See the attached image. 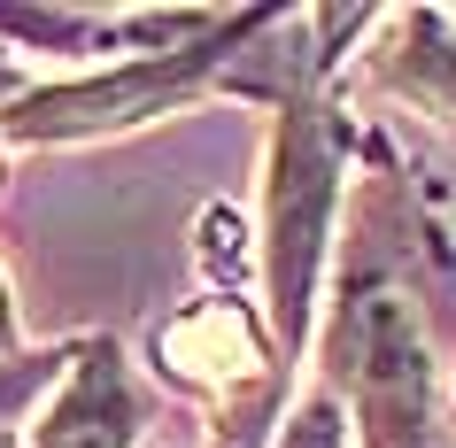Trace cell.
<instances>
[{"label":"cell","mask_w":456,"mask_h":448,"mask_svg":"<svg viewBox=\"0 0 456 448\" xmlns=\"http://www.w3.org/2000/svg\"><path fill=\"white\" fill-rule=\"evenodd\" d=\"M264 24V16H240V24H224L216 39H193V47H170V54H147L132 70H109V77H77V86H47V94H24L8 109V132L16 140H70V132H109V124H140L155 117L163 101H186L193 77L216 70V54L224 47H248V31Z\"/></svg>","instance_id":"3"},{"label":"cell","mask_w":456,"mask_h":448,"mask_svg":"<svg viewBox=\"0 0 456 448\" xmlns=\"http://www.w3.org/2000/svg\"><path fill=\"white\" fill-rule=\"evenodd\" d=\"M325 232H333V124L317 101H287L279 140H271V224H264L271 325L287 348H302V332L317 317Z\"/></svg>","instance_id":"2"},{"label":"cell","mask_w":456,"mask_h":448,"mask_svg":"<svg viewBox=\"0 0 456 448\" xmlns=\"http://www.w3.org/2000/svg\"><path fill=\"white\" fill-rule=\"evenodd\" d=\"M47 379H54V355H16V363H0V418H8V410H24Z\"/></svg>","instance_id":"8"},{"label":"cell","mask_w":456,"mask_h":448,"mask_svg":"<svg viewBox=\"0 0 456 448\" xmlns=\"http://www.w3.org/2000/svg\"><path fill=\"white\" fill-rule=\"evenodd\" d=\"M0 448H8V441H0Z\"/></svg>","instance_id":"11"},{"label":"cell","mask_w":456,"mask_h":448,"mask_svg":"<svg viewBox=\"0 0 456 448\" xmlns=\"http://www.w3.org/2000/svg\"><path fill=\"white\" fill-rule=\"evenodd\" d=\"M8 86H16V70H8V62H0V94H8Z\"/></svg>","instance_id":"10"},{"label":"cell","mask_w":456,"mask_h":448,"mask_svg":"<svg viewBox=\"0 0 456 448\" xmlns=\"http://www.w3.org/2000/svg\"><path fill=\"white\" fill-rule=\"evenodd\" d=\"M333 387L356 395L371 448H441L426 309L387 271L356 263V279H348V302H340V325H333Z\"/></svg>","instance_id":"1"},{"label":"cell","mask_w":456,"mask_h":448,"mask_svg":"<svg viewBox=\"0 0 456 448\" xmlns=\"http://www.w3.org/2000/svg\"><path fill=\"white\" fill-rule=\"evenodd\" d=\"M163 371L170 379H201V387H240V379L264 371V348H256V325H248L240 302H201L186 309L178 325H163Z\"/></svg>","instance_id":"5"},{"label":"cell","mask_w":456,"mask_h":448,"mask_svg":"<svg viewBox=\"0 0 456 448\" xmlns=\"http://www.w3.org/2000/svg\"><path fill=\"white\" fill-rule=\"evenodd\" d=\"M132 433H140V402H132L124 355H117V340H94L70 363V387L39 418L31 448H132Z\"/></svg>","instance_id":"4"},{"label":"cell","mask_w":456,"mask_h":448,"mask_svg":"<svg viewBox=\"0 0 456 448\" xmlns=\"http://www.w3.org/2000/svg\"><path fill=\"white\" fill-rule=\"evenodd\" d=\"M16 348V309H8V286H0V355Z\"/></svg>","instance_id":"9"},{"label":"cell","mask_w":456,"mask_h":448,"mask_svg":"<svg viewBox=\"0 0 456 448\" xmlns=\"http://www.w3.org/2000/svg\"><path fill=\"white\" fill-rule=\"evenodd\" d=\"M379 70L403 86L418 109H433L441 124H456V16H395Z\"/></svg>","instance_id":"6"},{"label":"cell","mask_w":456,"mask_h":448,"mask_svg":"<svg viewBox=\"0 0 456 448\" xmlns=\"http://www.w3.org/2000/svg\"><path fill=\"white\" fill-rule=\"evenodd\" d=\"M279 448H340V410L333 395H310L302 410L287 418V433H279Z\"/></svg>","instance_id":"7"}]
</instances>
